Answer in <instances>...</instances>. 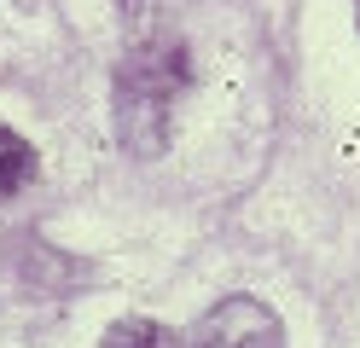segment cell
<instances>
[{
  "mask_svg": "<svg viewBox=\"0 0 360 348\" xmlns=\"http://www.w3.org/2000/svg\"><path fill=\"white\" fill-rule=\"evenodd\" d=\"M180 82H186L180 46H140L122 64V139L140 146L146 157L163 146V116H169V99Z\"/></svg>",
  "mask_w": 360,
  "mask_h": 348,
  "instance_id": "obj_1",
  "label": "cell"
},
{
  "mask_svg": "<svg viewBox=\"0 0 360 348\" xmlns=\"http://www.w3.org/2000/svg\"><path fill=\"white\" fill-rule=\"evenodd\" d=\"M35 174V151L24 146V134H12V128H0V198H12V192H24Z\"/></svg>",
  "mask_w": 360,
  "mask_h": 348,
  "instance_id": "obj_3",
  "label": "cell"
},
{
  "mask_svg": "<svg viewBox=\"0 0 360 348\" xmlns=\"http://www.w3.org/2000/svg\"><path fill=\"white\" fill-rule=\"evenodd\" d=\"M174 348H279V319L256 296H227L192 331H180Z\"/></svg>",
  "mask_w": 360,
  "mask_h": 348,
  "instance_id": "obj_2",
  "label": "cell"
},
{
  "mask_svg": "<svg viewBox=\"0 0 360 348\" xmlns=\"http://www.w3.org/2000/svg\"><path fill=\"white\" fill-rule=\"evenodd\" d=\"M99 348H174V337H169L157 319H117V325L105 331Z\"/></svg>",
  "mask_w": 360,
  "mask_h": 348,
  "instance_id": "obj_4",
  "label": "cell"
}]
</instances>
